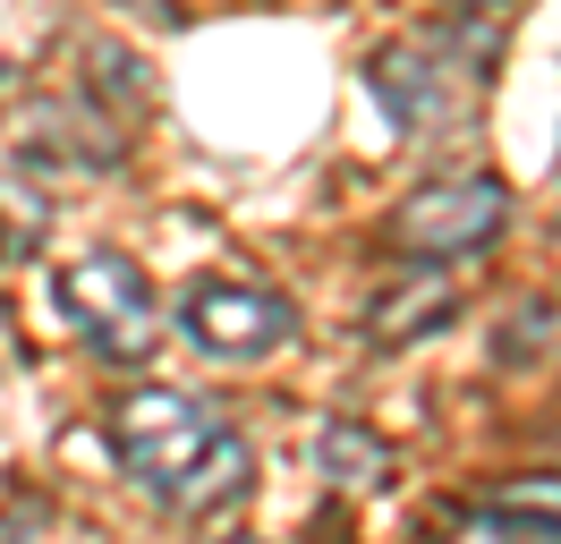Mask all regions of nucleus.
Here are the masks:
<instances>
[{"mask_svg":"<svg viewBox=\"0 0 561 544\" xmlns=\"http://www.w3.org/2000/svg\"><path fill=\"white\" fill-rule=\"evenodd\" d=\"M111 460L171 510L239 502L247 468H255L247 442L230 434V417H213L205 400H187L171 383H145L128 400H111Z\"/></svg>","mask_w":561,"mask_h":544,"instance_id":"obj_1","label":"nucleus"},{"mask_svg":"<svg viewBox=\"0 0 561 544\" xmlns=\"http://www.w3.org/2000/svg\"><path fill=\"white\" fill-rule=\"evenodd\" d=\"M60 315L94 358H145L153 349V281H145L119 247H85L77 264H60Z\"/></svg>","mask_w":561,"mask_h":544,"instance_id":"obj_2","label":"nucleus"},{"mask_svg":"<svg viewBox=\"0 0 561 544\" xmlns=\"http://www.w3.org/2000/svg\"><path fill=\"white\" fill-rule=\"evenodd\" d=\"M179 332L213 366H255V358L298 340V306L280 290H264V281H196L179 298Z\"/></svg>","mask_w":561,"mask_h":544,"instance_id":"obj_3","label":"nucleus"},{"mask_svg":"<svg viewBox=\"0 0 561 544\" xmlns=\"http://www.w3.org/2000/svg\"><path fill=\"white\" fill-rule=\"evenodd\" d=\"M502 213H511L502 179L459 170V179H434V188H417V196L400 204L391 238H400L409 256H477V247L502 238Z\"/></svg>","mask_w":561,"mask_h":544,"instance_id":"obj_4","label":"nucleus"},{"mask_svg":"<svg viewBox=\"0 0 561 544\" xmlns=\"http://www.w3.org/2000/svg\"><path fill=\"white\" fill-rule=\"evenodd\" d=\"M451 544H561V485H502Z\"/></svg>","mask_w":561,"mask_h":544,"instance_id":"obj_5","label":"nucleus"},{"mask_svg":"<svg viewBox=\"0 0 561 544\" xmlns=\"http://www.w3.org/2000/svg\"><path fill=\"white\" fill-rule=\"evenodd\" d=\"M459 315V290L443 281V272H409L400 290H383V298L366 306V340H383V349H409V340L443 332Z\"/></svg>","mask_w":561,"mask_h":544,"instance_id":"obj_6","label":"nucleus"},{"mask_svg":"<svg viewBox=\"0 0 561 544\" xmlns=\"http://www.w3.org/2000/svg\"><path fill=\"white\" fill-rule=\"evenodd\" d=\"M375 94L391 102V120H451V94H443V68H434V43H400V52H383L375 60Z\"/></svg>","mask_w":561,"mask_h":544,"instance_id":"obj_7","label":"nucleus"},{"mask_svg":"<svg viewBox=\"0 0 561 544\" xmlns=\"http://www.w3.org/2000/svg\"><path fill=\"white\" fill-rule=\"evenodd\" d=\"M316 460H323V476L332 485H357V494H375L391 476V442L375 434V426H357V417H332L316 434Z\"/></svg>","mask_w":561,"mask_h":544,"instance_id":"obj_8","label":"nucleus"},{"mask_svg":"<svg viewBox=\"0 0 561 544\" xmlns=\"http://www.w3.org/2000/svg\"><path fill=\"white\" fill-rule=\"evenodd\" d=\"M213 544H255V536H213Z\"/></svg>","mask_w":561,"mask_h":544,"instance_id":"obj_9","label":"nucleus"},{"mask_svg":"<svg viewBox=\"0 0 561 544\" xmlns=\"http://www.w3.org/2000/svg\"><path fill=\"white\" fill-rule=\"evenodd\" d=\"M459 9H485V0H459Z\"/></svg>","mask_w":561,"mask_h":544,"instance_id":"obj_10","label":"nucleus"}]
</instances>
